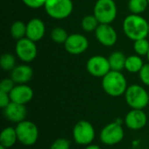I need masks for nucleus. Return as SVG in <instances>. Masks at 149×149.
<instances>
[{
	"label": "nucleus",
	"mask_w": 149,
	"mask_h": 149,
	"mask_svg": "<svg viewBox=\"0 0 149 149\" xmlns=\"http://www.w3.org/2000/svg\"><path fill=\"white\" fill-rule=\"evenodd\" d=\"M85 149H101V148L96 144H90V145L86 146Z\"/></svg>",
	"instance_id": "nucleus-32"
},
{
	"label": "nucleus",
	"mask_w": 149,
	"mask_h": 149,
	"mask_svg": "<svg viewBox=\"0 0 149 149\" xmlns=\"http://www.w3.org/2000/svg\"><path fill=\"white\" fill-rule=\"evenodd\" d=\"M148 0H129L128 8L133 14L140 15L144 12L148 6Z\"/></svg>",
	"instance_id": "nucleus-23"
},
{
	"label": "nucleus",
	"mask_w": 149,
	"mask_h": 149,
	"mask_svg": "<svg viewBox=\"0 0 149 149\" xmlns=\"http://www.w3.org/2000/svg\"><path fill=\"white\" fill-rule=\"evenodd\" d=\"M124 95L127 105L132 109L143 110L149 105L148 93L140 85L134 84L129 86Z\"/></svg>",
	"instance_id": "nucleus-3"
},
{
	"label": "nucleus",
	"mask_w": 149,
	"mask_h": 149,
	"mask_svg": "<svg viewBox=\"0 0 149 149\" xmlns=\"http://www.w3.org/2000/svg\"><path fill=\"white\" fill-rule=\"evenodd\" d=\"M86 70L93 77L103 78L111 71L108 58L101 55L93 56L86 62Z\"/></svg>",
	"instance_id": "nucleus-10"
},
{
	"label": "nucleus",
	"mask_w": 149,
	"mask_h": 149,
	"mask_svg": "<svg viewBox=\"0 0 149 149\" xmlns=\"http://www.w3.org/2000/svg\"><path fill=\"white\" fill-rule=\"evenodd\" d=\"M148 4H149V0H148Z\"/></svg>",
	"instance_id": "nucleus-36"
},
{
	"label": "nucleus",
	"mask_w": 149,
	"mask_h": 149,
	"mask_svg": "<svg viewBox=\"0 0 149 149\" xmlns=\"http://www.w3.org/2000/svg\"><path fill=\"white\" fill-rule=\"evenodd\" d=\"M38 53L37 45L34 41L28 38H24L17 40L16 44V54L23 62L29 63L33 61Z\"/></svg>",
	"instance_id": "nucleus-9"
},
{
	"label": "nucleus",
	"mask_w": 149,
	"mask_h": 149,
	"mask_svg": "<svg viewBox=\"0 0 149 149\" xmlns=\"http://www.w3.org/2000/svg\"><path fill=\"white\" fill-rule=\"evenodd\" d=\"M126 59H127V57L125 56V54L123 52H113L108 58L111 70L121 72L123 69H125Z\"/></svg>",
	"instance_id": "nucleus-19"
},
{
	"label": "nucleus",
	"mask_w": 149,
	"mask_h": 149,
	"mask_svg": "<svg viewBox=\"0 0 149 149\" xmlns=\"http://www.w3.org/2000/svg\"><path fill=\"white\" fill-rule=\"evenodd\" d=\"M125 136L123 127L119 122H111L105 126L100 133V141L107 146H115L120 143Z\"/></svg>",
	"instance_id": "nucleus-8"
},
{
	"label": "nucleus",
	"mask_w": 149,
	"mask_h": 149,
	"mask_svg": "<svg viewBox=\"0 0 149 149\" xmlns=\"http://www.w3.org/2000/svg\"><path fill=\"white\" fill-rule=\"evenodd\" d=\"M134 49L137 55L147 56L149 51V41L147 38H141L134 41Z\"/></svg>",
	"instance_id": "nucleus-26"
},
{
	"label": "nucleus",
	"mask_w": 149,
	"mask_h": 149,
	"mask_svg": "<svg viewBox=\"0 0 149 149\" xmlns=\"http://www.w3.org/2000/svg\"><path fill=\"white\" fill-rule=\"evenodd\" d=\"M17 141L16 128L13 127H7L3 128L0 134V146L6 148H12Z\"/></svg>",
	"instance_id": "nucleus-18"
},
{
	"label": "nucleus",
	"mask_w": 149,
	"mask_h": 149,
	"mask_svg": "<svg viewBox=\"0 0 149 149\" xmlns=\"http://www.w3.org/2000/svg\"><path fill=\"white\" fill-rule=\"evenodd\" d=\"M9 94L11 102L25 105L32 100L34 93L31 87L26 84H19L15 86V87Z\"/></svg>",
	"instance_id": "nucleus-15"
},
{
	"label": "nucleus",
	"mask_w": 149,
	"mask_h": 149,
	"mask_svg": "<svg viewBox=\"0 0 149 149\" xmlns=\"http://www.w3.org/2000/svg\"><path fill=\"white\" fill-rule=\"evenodd\" d=\"M95 129L91 122L87 120L78 121L72 129V138L78 145L87 146L95 139Z\"/></svg>",
	"instance_id": "nucleus-6"
},
{
	"label": "nucleus",
	"mask_w": 149,
	"mask_h": 149,
	"mask_svg": "<svg viewBox=\"0 0 149 149\" xmlns=\"http://www.w3.org/2000/svg\"><path fill=\"white\" fill-rule=\"evenodd\" d=\"M15 128L17 135V141L22 145L31 147L37 142L39 132L37 125L32 121L24 120L17 124Z\"/></svg>",
	"instance_id": "nucleus-4"
},
{
	"label": "nucleus",
	"mask_w": 149,
	"mask_h": 149,
	"mask_svg": "<svg viewBox=\"0 0 149 149\" xmlns=\"http://www.w3.org/2000/svg\"><path fill=\"white\" fill-rule=\"evenodd\" d=\"M97 40L104 46H113L116 44L118 35L110 24H100L95 31Z\"/></svg>",
	"instance_id": "nucleus-12"
},
{
	"label": "nucleus",
	"mask_w": 149,
	"mask_h": 149,
	"mask_svg": "<svg viewBox=\"0 0 149 149\" xmlns=\"http://www.w3.org/2000/svg\"><path fill=\"white\" fill-rule=\"evenodd\" d=\"M44 7L51 17L65 19L72 14L73 3L72 0H46Z\"/></svg>",
	"instance_id": "nucleus-5"
},
{
	"label": "nucleus",
	"mask_w": 149,
	"mask_h": 149,
	"mask_svg": "<svg viewBox=\"0 0 149 149\" xmlns=\"http://www.w3.org/2000/svg\"><path fill=\"white\" fill-rule=\"evenodd\" d=\"M45 33V26L40 18H32L26 24V38L37 42L43 38Z\"/></svg>",
	"instance_id": "nucleus-16"
},
{
	"label": "nucleus",
	"mask_w": 149,
	"mask_h": 149,
	"mask_svg": "<svg viewBox=\"0 0 149 149\" xmlns=\"http://www.w3.org/2000/svg\"><path fill=\"white\" fill-rule=\"evenodd\" d=\"M147 57H148V63H149V51H148V55H147Z\"/></svg>",
	"instance_id": "nucleus-34"
},
{
	"label": "nucleus",
	"mask_w": 149,
	"mask_h": 149,
	"mask_svg": "<svg viewBox=\"0 0 149 149\" xmlns=\"http://www.w3.org/2000/svg\"><path fill=\"white\" fill-rule=\"evenodd\" d=\"M22 1L26 6L31 9H38L44 6L46 2V0H22Z\"/></svg>",
	"instance_id": "nucleus-30"
},
{
	"label": "nucleus",
	"mask_w": 149,
	"mask_h": 149,
	"mask_svg": "<svg viewBox=\"0 0 149 149\" xmlns=\"http://www.w3.org/2000/svg\"><path fill=\"white\" fill-rule=\"evenodd\" d=\"M10 35L13 38L19 40L26 37V24L22 21H15L10 26Z\"/></svg>",
	"instance_id": "nucleus-21"
},
{
	"label": "nucleus",
	"mask_w": 149,
	"mask_h": 149,
	"mask_svg": "<svg viewBox=\"0 0 149 149\" xmlns=\"http://www.w3.org/2000/svg\"><path fill=\"white\" fill-rule=\"evenodd\" d=\"M3 110L4 118L11 123L18 124L25 120L27 110L25 105L10 102Z\"/></svg>",
	"instance_id": "nucleus-14"
},
{
	"label": "nucleus",
	"mask_w": 149,
	"mask_h": 149,
	"mask_svg": "<svg viewBox=\"0 0 149 149\" xmlns=\"http://www.w3.org/2000/svg\"><path fill=\"white\" fill-rule=\"evenodd\" d=\"M139 75H140V79L141 82L144 85L149 86V63L143 65L142 69L139 72Z\"/></svg>",
	"instance_id": "nucleus-29"
},
{
	"label": "nucleus",
	"mask_w": 149,
	"mask_h": 149,
	"mask_svg": "<svg viewBox=\"0 0 149 149\" xmlns=\"http://www.w3.org/2000/svg\"><path fill=\"white\" fill-rule=\"evenodd\" d=\"M122 28L126 36L134 41L146 38L148 35V22L137 14L127 16L123 21Z\"/></svg>",
	"instance_id": "nucleus-1"
},
{
	"label": "nucleus",
	"mask_w": 149,
	"mask_h": 149,
	"mask_svg": "<svg viewBox=\"0 0 149 149\" xmlns=\"http://www.w3.org/2000/svg\"><path fill=\"white\" fill-rule=\"evenodd\" d=\"M101 86L105 93L111 97H120L125 94L128 87L123 73L112 70L102 78Z\"/></svg>",
	"instance_id": "nucleus-2"
},
{
	"label": "nucleus",
	"mask_w": 149,
	"mask_h": 149,
	"mask_svg": "<svg viewBox=\"0 0 149 149\" xmlns=\"http://www.w3.org/2000/svg\"><path fill=\"white\" fill-rule=\"evenodd\" d=\"M71 141L65 138H58L55 140L49 149H70Z\"/></svg>",
	"instance_id": "nucleus-27"
},
{
	"label": "nucleus",
	"mask_w": 149,
	"mask_h": 149,
	"mask_svg": "<svg viewBox=\"0 0 149 149\" xmlns=\"http://www.w3.org/2000/svg\"><path fill=\"white\" fill-rule=\"evenodd\" d=\"M144 64L143 60L139 55H130L127 57L125 69L131 73H137L140 72L142 69Z\"/></svg>",
	"instance_id": "nucleus-20"
},
{
	"label": "nucleus",
	"mask_w": 149,
	"mask_h": 149,
	"mask_svg": "<svg viewBox=\"0 0 149 149\" xmlns=\"http://www.w3.org/2000/svg\"><path fill=\"white\" fill-rule=\"evenodd\" d=\"M0 149H9V148H4V147H3V146H0Z\"/></svg>",
	"instance_id": "nucleus-33"
},
{
	"label": "nucleus",
	"mask_w": 149,
	"mask_h": 149,
	"mask_svg": "<svg viewBox=\"0 0 149 149\" xmlns=\"http://www.w3.org/2000/svg\"><path fill=\"white\" fill-rule=\"evenodd\" d=\"M68 37L69 35L67 34L66 31L61 27H56L51 32L52 39L57 44H65Z\"/></svg>",
	"instance_id": "nucleus-25"
},
{
	"label": "nucleus",
	"mask_w": 149,
	"mask_h": 149,
	"mask_svg": "<svg viewBox=\"0 0 149 149\" xmlns=\"http://www.w3.org/2000/svg\"><path fill=\"white\" fill-rule=\"evenodd\" d=\"M33 76V70L28 65H20L16 66L10 74V78L13 81L19 85V84H26L29 82Z\"/></svg>",
	"instance_id": "nucleus-17"
},
{
	"label": "nucleus",
	"mask_w": 149,
	"mask_h": 149,
	"mask_svg": "<svg viewBox=\"0 0 149 149\" xmlns=\"http://www.w3.org/2000/svg\"><path fill=\"white\" fill-rule=\"evenodd\" d=\"M148 35H149V22H148Z\"/></svg>",
	"instance_id": "nucleus-35"
},
{
	"label": "nucleus",
	"mask_w": 149,
	"mask_h": 149,
	"mask_svg": "<svg viewBox=\"0 0 149 149\" xmlns=\"http://www.w3.org/2000/svg\"><path fill=\"white\" fill-rule=\"evenodd\" d=\"M10 102H11V100H10V94L0 91V107L2 109H4Z\"/></svg>",
	"instance_id": "nucleus-31"
},
{
	"label": "nucleus",
	"mask_w": 149,
	"mask_h": 149,
	"mask_svg": "<svg viewBox=\"0 0 149 149\" xmlns=\"http://www.w3.org/2000/svg\"><path fill=\"white\" fill-rule=\"evenodd\" d=\"M64 45L65 51L68 53L72 55H79L87 50L89 42L84 35L79 33H73L69 35Z\"/></svg>",
	"instance_id": "nucleus-11"
},
{
	"label": "nucleus",
	"mask_w": 149,
	"mask_h": 149,
	"mask_svg": "<svg viewBox=\"0 0 149 149\" xmlns=\"http://www.w3.org/2000/svg\"><path fill=\"white\" fill-rule=\"evenodd\" d=\"M93 15L100 24H111L117 16V6L113 0H98L93 8Z\"/></svg>",
	"instance_id": "nucleus-7"
},
{
	"label": "nucleus",
	"mask_w": 149,
	"mask_h": 149,
	"mask_svg": "<svg viewBox=\"0 0 149 149\" xmlns=\"http://www.w3.org/2000/svg\"><path fill=\"white\" fill-rule=\"evenodd\" d=\"M16 59L11 53H3L0 58V66L4 71H12L16 66Z\"/></svg>",
	"instance_id": "nucleus-24"
},
{
	"label": "nucleus",
	"mask_w": 149,
	"mask_h": 149,
	"mask_svg": "<svg viewBox=\"0 0 149 149\" xmlns=\"http://www.w3.org/2000/svg\"><path fill=\"white\" fill-rule=\"evenodd\" d=\"M15 84L16 83L13 81V79L11 78L3 79L0 83V91L10 93L12 91V89L15 87V86H16Z\"/></svg>",
	"instance_id": "nucleus-28"
},
{
	"label": "nucleus",
	"mask_w": 149,
	"mask_h": 149,
	"mask_svg": "<svg viewBox=\"0 0 149 149\" xmlns=\"http://www.w3.org/2000/svg\"><path fill=\"white\" fill-rule=\"evenodd\" d=\"M148 123V116L141 109H131L125 117V124L127 128L138 131L145 127Z\"/></svg>",
	"instance_id": "nucleus-13"
},
{
	"label": "nucleus",
	"mask_w": 149,
	"mask_h": 149,
	"mask_svg": "<svg viewBox=\"0 0 149 149\" xmlns=\"http://www.w3.org/2000/svg\"><path fill=\"white\" fill-rule=\"evenodd\" d=\"M99 25H100V22L98 21V19L94 15H87L84 17L81 21L82 29L87 32L95 31Z\"/></svg>",
	"instance_id": "nucleus-22"
}]
</instances>
